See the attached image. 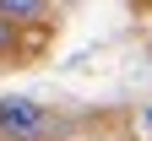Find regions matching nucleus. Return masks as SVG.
<instances>
[{"label":"nucleus","mask_w":152,"mask_h":141,"mask_svg":"<svg viewBox=\"0 0 152 141\" xmlns=\"http://www.w3.org/2000/svg\"><path fill=\"white\" fill-rule=\"evenodd\" d=\"M44 130H49L44 103H33V98H0V136L6 141H38Z\"/></svg>","instance_id":"nucleus-1"},{"label":"nucleus","mask_w":152,"mask_h":141,"mask_svg":"<svg viewBox=\"0 0 152 141\" xmlns=\"http://www.w3.org/2000/svg\"><path fill=\"white\" fill-rule=\"evenodd\" d=\"M49 11V0H0V16L6 22H38Z\"/></svg>","instance_id":"nucleus-2"},{"label":"nucleus","mask_w":152,"mask_h":141,"mask_svg":"<svg viewBox=\"0 0 152 141\" xmlns=\"http://www.w3.org/2000/svg\"><path fill=\"white\" fill-rule=\"evenodd\" d=\"M11 49H16V22L0 16V54H11Z\"/></svg>","instance_id":"nucleus-3"}]
</instances>
